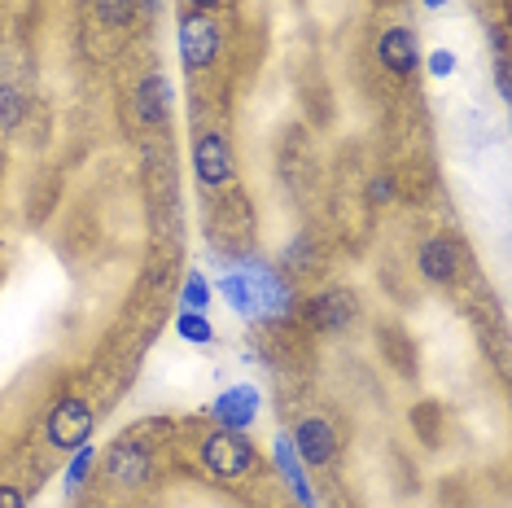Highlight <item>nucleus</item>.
I'll return each instance as SVG.
<instances>
[{
	"mask_svg": "<svg viewBox=\"0 0 512 508\" xmlns=\"http://www.w3.org/2000/svg\"><path fill=\"white\" fill-rule=\"evenodd\" d=\"M460 268H464L460 241H451V237H429V241H421V254H416V272H421L429 285H456Z\"/></svg>",
	"mask_w": 512,
	"mask_h": 508,
	"instance_id": "9",
	"label": "nucleus"
},
{
	"mask_svg": "<svg viewBox=\"0 0 512 508\" xmlns=\"http://www.w3.org/2000/svg\"><path fill=\"white\" fill-rule=\"evenodd\" d=\"M289 443H294V452L307 469H329L337 460V430L324 417H302L289 434Z\"/></svg>",
	"mask_w": 512,
	"mask_h": 508,
	"instance_id": "7",
	"label": "nucleus"
},
{
	"mask_svg": "<svg viewBox=\"0 0 512 508\" xmlns=\"http://www.w3.org/2000/svg\"><path fill=\"white\" fill-rule=\"evenodd\" d=\"M176 333H180L184 342H197V346H211V342H215V325L206 320V311H184V307H180Z\"/></svg>",
	"mask_w": 512,
	"mask_h": 508,
	"instance_id": "16",
	"label": "nucleus"
},
{
	"mask_svg": "<svg viewBox=\"0 0 512 508\" xmlns=\"http://www.w3.org/2000/svg\"><path fill=\"white\" fill-rule=\"evenodd\" d=\"M272 460H276V473L289 482V491H294V500L298 508H320L316 504V491H311V482H307V473H302V460L294 452V443H289V434H281L272 443Z\"/></svg>",
	"mask_w": 512,
	"mask_h": 508,
	"instance_id": "13",
	"label": "nucleus"
},
{
	"mask_svg": "<svg viewBox=\"0 0 512 508\" xmlns=\"http://www.w3.org/2000/svg\"><path fill=\"white\" fill-rule=\"evenodd\" d=\"M219 294H224V303L237 311L241 320H259V307H254V285H250V276L246 268H237V272H224L219 276V285H215Z\"/></svg>",
	"mask_w": 512,
	"mask_h": 508,
	"instance_id": "14",
	"label": "nucleus"
},
{
	"mask_svg": "<svg viewBox=\"0 0 512 508\" xmlns=\"http://www.w3.org/2000/svg\"><path fill=\"white\" fill-rule=\"evenodd\" d=\"M259 390L250 386V381H241V386H228L224 395L215 399V421L224 425V430H250L254 417H259Z\"/></svg>",
	"mask_w": 512,
	"mask_h": 508,
	"instance_id": "10",
	"label": "nucleus"
},
{
	"mask_svg": "<svg viewBox=\"0 0 512 508\" xmlns=\"http://www.w3.org/2000/svg\"><path fill=\"white\" fill-rule=\"evenodd\" d=\"M211 298H215V285L206 281L202 272H189V276H184V290H180L184 311H206V307H211Z\"/></svg>",
	"mask_w": 512,
	"mask_h": 508,
	"instance_id": "19",
	"label": "nucleus"
},
{
	"mask_svg": "<svg viewBox=\"0 0 512 508\" xmlns=\"http://www.w3.org/2000/svg\"><path fill=\"white\" fill-rule=\"evenodd\" d=\"M92 9H97V18L106 22V27H114V31H123V27H132L136 22V0H92Z\"/></svg>",
	"mask_w": 512,
	"mask_h": 508,
	"instance_id": "18",
	"label": "nucleus"
},
{
	"mask_svg": "<svg viewBox=\"0 0 512 508\" xmlns=\"http://www.w3.org/2000/svg\"><path fill=\"white\" fill-rule=\"evenodd\" d=\"M132 110H136V119H141L145 127H162V123H167V110H171V84H167V75L149 71L145 79H136Z\"/></svg>",
	"mask_w": 512,
	"mask_h": 508,
	"instance_id": "11",
	"label": "nucleus"
},
{
	"mask_svg": "<svg viewBox=\"0 0 512 508\" xmlns=\"http://www.w3.org/2000/svg\"><path fill=\"white\" fill-rule=\"evenodd\" d=\"M0 508H27V495L9 487V482H0Z\"/></svg>",
	"mask_w": 512,
	"mask_h": 508,
	"instance_id": "21",
	"label": "nucleus"
},
{
	"mask_svg": "<svg viewBox=\"0 0 512 508\" xmlns=\"http://www.w3.org/2000/svg\"><path fill=\"white\" fill-rule=\"evenodd\" d=\"M193 176L206 184V189H228L232 176H237V158H232V145L224 132H197L193 141Z\"/></svg>",
	"mask_w": 512,
	"mask_h": 508,
	"instance_id": "4",
	"label": "nucleus"
},
{
	"mask_svg": "<svg viewBox=\"0 0 512 508\" xmlns=\"http://www.w3.org/2000/svg\"><path fill=\"white\" fill-rule=\"evenodd\" d=\"M307 316H311V325H316V329H346L359 316V303H355L351 290H337V285H329V290H320L307 303Z\"/></svg>",
	"mask_w": 512,
	"mask_h": 508,
	"instance_id": "12",
	"label": "nucleus"
},
{
	"mask_svg": "<svg viewBox=\"0 0 512 508\" xmlns=\"http://www.w3.org/2000/svg\"><path fill=\"white\" fill-rule=\"evenodd\" d=\"M149 465H154V456H149V447L141 443V438H119V443H114L110 452H106V460H101L106 478H110L119 491L141 487V482L149 478Z\"/></svg>",
	"mask_w": 512,
	"mask_h": 508,
	"instance_id": "6",
	"label": "nucleus"
},
{
	"mask_svg": "<svg viewBox=\"0 0 512 508\" xmlns=\"http://www.w3.org/2000/svg\"><path fill=\"white\" fill-rule=\"evenodd\" d=\"M27 119V97L14 84H0V132H14Z\"/></svg>",
	"mask_w": 512,
	"mask_h": 508,
	"instance_id": "17",
	"label": "nucleus"
},
{
	"mask_svg": "<svg viewBox=\"0 0 512 508\" xmlns=\"http://www.w3.org/2000/svg\"><path fill=\"white\" fill-rule=\"evenodd\" d=\"M184 5H189V9H206V14H211V9L219 5V0H184Z\"/></svg>",
	"mask_w": 512,
	"mask_h": 508,
	"instance_id": "23",
	"label": "nucleus"
},
{
	"mask_svg": "<svg viewBox=\"0 0 512 508\" xmlns=\"http://www.w3.org/2000/svg\"><path fill=\"white\" fill-rule=\"evenodd\" d=\"M202 465L219 482H241L259 469V452H254L246 430H224V425H219V430L202 438Z\"/></svg>",
	"mask_w": 512,
	"mask_h": 508,
	"instance_id": "1",
	"label": "nucleus"
},
{
	"mask_svg": "<svg viewBox=\"0 0 512 508\" xmlns=\"http://www.w3.org/2000/svg\"><path fill=\"white\" fill-rule=\"evenodd\" d=\"M377 62L381 71L394 79H412L416 62H421V40H416L412 27H386L377 36Z\"/></svg>",
	"mask_w": 512,
	"mask_h": 508,
	"instance_id": "8",
	"label": "nucleus"
},
{
	"mask_svg": "<svg viewBox=\"0 0 512 508\" xmlns=\"http://www.w3.org/2000/svg\"><path fill=\"white\" fill-rule=\"evenodd\" d=\"M145 9H149V14H154V9H158V0H145Z\"/></svg>",
	"mask_w": 512,
	"mask_h": 508,
	"instance_id": "25",
	"label": "nucleus"
},
{
	"mask_svg": "<svg viewBox=\"0 0 512 508\" xmlns=\"http://www.w3.org/2000/svg\"><path fill=\"white\" fill-rule=\"evenodd\" d=\"M176 40H180V62L189 75L211 71L219 62V49H224V31H219V22L206 9H180Z\"/></svg>",
	"mask_w": 512,
	"mask_h": 508,
	"instance_id": "2",
	"label": "nucleus"
},
{
	"mask_svg": "<svg viewBox=\"0 0 512 508\" xmlns=\"http://www.w3.org/2000/svg\"><path fill=\"white\" fill-rule=\"evenodd\" d=\"M92 469H97V447L84 443L79 452H71V465H66V473H62V491H66V495H75V491L88 482V473H92Z\"/></svg>",
	"mask_w": 512,
	"mask_h": 508,
	"instance_id": "15",
	"label": "nucleus"
},
{
	"mask_svg": "<svg viewBox=\"0 0 512 508\" xmlns=\"http://www.w3.org/2000/svg\"><path fill=\"white\" fill-rule=\"evenodd\" d=\"M92 430H97V412L84 395H62L44 417V438L57 452H79L84 443H92Z\"/></svg>",
	"mask_w": 512,
	"mask_h": 508,
	"instance_id": "3",
	"label": "nucleus"
},
{
	"mask_svg": "<svg viewBox=\"0 0 512 508\" xmlns=\"http://www.w3.org/2000/svg\"><path fill=\"white\" fill-rule=\"evenodd\" d=\"M429 75H434V79H447V75H456V53H447V49L429 53Z\"/></svg>",
	"mask_w": 512,
	"mask_h": 508,
	"instance_id": "20",
	"label": "nucleus"
},
{
	"mask_svg": "<svg viewBox=\"0 0 512 508\" xmlns=\"http://www.w3.org/2000/svg\"><path fill=\"white\" fill-rule=\"evenodd\" d=\"M368 193H372V202H390V198H394V184L381 176V180H372V189H368Z\"/></svg>",
	"mask_w": 512,
	"mask_h": 508,
	"instance_id": "22",
	"label": "nucleus"
},
{
	"mask_svg": "<svg viewBox=\"0 0 512 508\" xmlns=\"http://www.w3.org/2000/svg\"><path fill=\"white\" fill-rule=\"evenodd\" d=\"M241 268H246L250 285H254V307H259V316H272V320L294 316V290H289V281L272 268V263L246 259Z\"/></svg>",
	"mask_w": 512,
	"mask_h": 508,
	"instance_id": "5",
	"label": "nucleus"
},
{
	"mask_svg": "<svg viewBox=\"0 0 512 508\" xmlns=\"http://www.w3.org/2000/svg\"><path fill=\"white\" fill-rule=\"evenodd\" d=\"M442 5H447V0H425V9H442Z\"/></svg>",
	"mask_w": 512,
	"mask_h": 508,
	"instance_id": "24",
	"label": "nucleus"
}]
</instances>
